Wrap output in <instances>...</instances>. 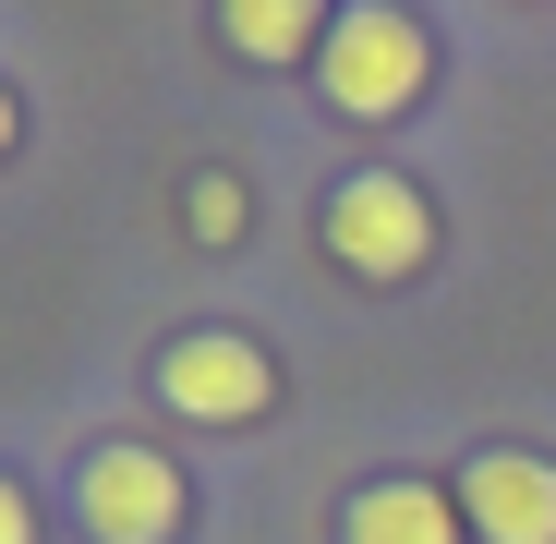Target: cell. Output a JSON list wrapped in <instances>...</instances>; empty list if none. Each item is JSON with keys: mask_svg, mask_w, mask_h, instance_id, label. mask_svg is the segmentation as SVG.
Instances as JSON below:
<instances>
[{"mask_svg": "<svg viewBox=\"0 0 556 544\" xmlns=\"http://www.w3.org/2000/svg\"><path fill=\"white\" fill-rule=\"evenodd\" d=\"M327 254L351 266V279H412V266L435 254V206L400 169H351L327 194Z\"/></svg>", "mask_w": 556, "mask_h": 544, "instance_id": "obj_2", "label": "cell"}, {"mask_svg": "<svg viewBox=\"0 0 556 544\" xmlns=\"http://www.w3.org/2000/svg\"><path fill=\"white\" fill-rule=\"evenodd\" d=\"M266 351L254 339H230V327H206V339H169L157 351V400L181 412V423H254L266 412Z\"/></svg>", "mask_w": 556, "mask_h": 544, "instance_id": "obj_4", "label": "cell"}, {"mask_svg": "<svg viewBox=\"0 0 556 544\" xmlns=\"http://www.w3.org/2000/svg\"><path fill=\"white\" fill-rule=\"evenodd\" d=\"M218 37H230L242 61H291V49H327V25L303 13V0H230V13H218Z\"/></svg>", "mask_w": 556, "mask_h": 544, "instance_id": "obj_7", "label": "cell"}, {"mask_svg": "<svg viewBox=\"0 0 556 544\" xmlns=\"http://www.w3.org/2000/svg\"><path fill=\"white\" fill-rule=\"evenodd\" d=\"M339 544H459V496L447 484H363Z\"/></svg>", "mask_w": 556, "mask_h": 544, "instance_id": "obj_6", "label": "cell"}, {"mask_svg": "<svg viewBox=\"0 0 556 544\" xmlns=\"http://www.w3.org/2000/svg\"><path fill=\"white\" fill-rule=\"evenodd\" d=\"M459 520H472L484 544H556V460L484 447V460L459 472Z\"/></svg>", "mask_w": 556, "mask_h": 544, "instance_id": "obj_5", "label": "cell"}, {"mask_svg": "<svg viewBox=\"0 0 556 544\" xmlns=\"http://www.w3.org/2000/svg\"><path fill=\"white\" fill-rule=\"evenodd\" d=\"M424 25L412 13H388V0H363V13H339L327 25V49H315V73H327V110H351V122H400L412 98H424Z\"/></svg>", "mask_w": 556, "mask_h": 544, "instance_id": "obj_1", "label": "cell"}, {"mask_svg": "<svg viewBox=\"0 0 556 544\" xmlns=\"http://www.w3.org/2000/svg\"><path fill=\"white\" fill-rule=\"evenodd\" d=\"M0 146H13V85H0Z\"/></svg>", "mask_w": 556, "mask_h": 544, "instance_id": "obj_10", "label": "cell"}, {"mask_svg": "<svg viewBox=\"0 0 556 544\" xmlns=\"http://www.w3.org/2000/svg\"><path fill=\"white\" fill-rule=\"evenodd\" d=\"M0 544H37V508H25L13 484H0Z\"/></svg>", "mask_w": 556, "mask_h": 544, "instance_id": "obj_9", "label": "cell"}, {"mask_svg": "<svg viewBox=\"0 0 556 544\" xmlns=\"http://www.w3.org/2000/svg\"><path fill=\"white\" fill-rule=\"evenodd\" d=\"M181 230H194V242H242V181H230V169H206L194 194H181Z\"/></svg>", "mask_w": 556, "mask_h": 544, "instance_id": "obj_8", "label": "cell"}, {"mask_svg": "<svg viewBox=\"0 0 556 544\" xmlns=\"http://www.w3.org/2000/svg\"><path fill=\"white\" fill-rule=\"evenodd\" d=\"M181 472L157 460V447H98V460L73 472V520L98 532V544H169L181 532Z\"/></svg>", "mask_w": 556, "mask_h": 544, "instance_id": "obj_3", "label": "cell"}]
</instances>
